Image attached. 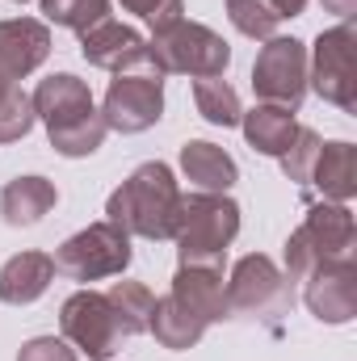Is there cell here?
<instances>
[{
    "label": "cell",
    "instance_id": "603a6c76",
    "mask_svg": "<svg viewBox=\"0 0 357 361\" xmlns=\"http://www.w3.org/2000/svg\"><path fill=\"white\" fill-rule=\"evenodd\" d=\"M193 105L210 126H240V92L231 89L223 76H206L193 80Z\"/></svg>",
    "mask_w": 357,
    "mask_h": 361
},
{
    "label": "cell",
    "instance_id": "2e32d148",
    "mask_svg": "<svg viewBox=\"0 0 357 361\" xmlns=\"http://www.w3.org/2000/svg\"><path fill=\"white\" fill-rule=\"evenodd\" d=\"M51 281H55V261L47 252H17L0 265V302L30 307L34 298L47 294Z\"/></svg>",
    "mask_w": 357,
    "mask_h": 361
},
{
    "label": "cell",
    "instance_id": "83f0119b",
    "mask_svg": "<svg viewBox=\"0 0 357 361\" xmlns=\"http://www.w3.org/2000/svg\"><path fill=\"white\" fill-rule=\"evenodd\" d=\"M122 8L135 13V17H143L152 25V34L177 25L181 17H185V0H122Z\"/></svg>",
    "mask_w": 357,
    "mask_h": 361
},
{
    "label": "cell",
    "instance_id": "ba28073f",
    "mask_svg": "<svg viewBox=\"0 0 357 361\" xmlns=\"http://www.w3.org/2000/svg\"><path fill=\"white\" fill-rule=\"evenodd\" d=\"M164 114V80L160 72H118L101 101L105 130L118 135H143Z\"/></svg>",
    "mask_w": 357,
    "mask_h": 361
},
{
    "label": "cell",
    "instance_id": "7a4b0ae2",
    "mask_svg": "<svg viewBox=\"0 0 357 361\" xmlns=\"http://www.w3.org/2000/svg\"><path fill=\"white\" fill-rule=\"evenodd\" d=\"M177 206H181V189H177L173 169L160 164V160H152V164H139L131 177L109 193L105 214L126 235H139V240H173Z\"/></svg>",
    "mask_w": 357,
    "mask_h": 361
},
{
    "label": "cell",
    "instance_id": "ffe728a7",
    "mask_svg": "<svg viewBox=\"0 0 357 361\" xmlns=\"http://www.w3.org/2000/svg\"><path fill=\"white\" fill-rule=\"evenodd\" d=\"M240 126H244L248 147L261 152V156H273V160H277V156L294 143V135H298L294 114L282 109V105H257V109L240 114Z\"/></svg>",
    "mask_w": 357,
    "mask_h": 361
},
{
    "label": "cell",
    "instance_id": "277c9868",
    "mask_svg": "<svg viewBox=\"0 0 357 361\" xmlns=\"http://www.w3.org/2000/svg\"><path fill=\"white\" fill-rule=\"evenodd\" d=\"M353 244H357L353 210L345 202H315L307 210L303 227L290 231V240H286V277L303 281L320 265L353 261Z\"/></svg>",
    "mask_w": 357,
    "mask_h": 361
},
{
    "label": "cell",
    "instance_id": "d6986e66",
    "mask_svg": "<svg viewBox=\"0 0 357 361\" xmlns=\"http://www.w3.org/2000/svg\"><path fill=\"white\" fill-rule=\"evenodd\" d=\"M311 185L324 193V202H349L357 193V147L337 139V143H320Z\"/></svg>",
    "mask_w": 357,
    "mask_h": 361
},
{
    "label": "cell",
    "instance_id": "f1b7e54d",
    "mask_svg": "<svg viewBox=\"0 0 357 361\" xmlns=\"http://www.w3.org/2000/svg\"><path fill=\"white\" fill-rule=\"evenodd\" d=\"M17 361H76V349L68 341H55V336H34L21 345Z\"/></svg>",
    "mask_w": 357,
    "mask_h": 361
},
{
    "label": "cell",
    "instance_id": "484cf974",
    "mask_svg": "<svg viewBox=\"0 0 357 361\" xmlns=\"http://www.w3.org/2000/svg\"><path fill=\"white\" fill-rule=\"evenodd\" d=\"M227 17L244 38H261V42L277 38V25H282L269 0H227Z\"/></svg>",
    "mask_w": 357,
    "mask_h": 361
},
{
    "label": "cell",
    "instance_id": "5bb4252c",
    "mask_svg": "<svg viewBox=\"0 0 357 361\" xmlns=\"http://www.w3.org/2000/svg\"><path fill=\"white\" fill-rule=\"evenodd\" d=\"M51 55V30L38 17H8L0 21V72L8 80H21L38 72Z\"/></svg>",
    "mask_w": 357,
    "mask_h": 361
},
{
    "label": "cell",
    "instance_id": "8992f818",
    "mask_svg": "<svg viewBox=\"0 0 357 361\" xmlns=\"http://www.w3.org/2000/svg\"><path fill=\"white\" fill-rule=\"evenodd\" d=\"M307 89H315L328 105L353 114L357 109V30L341 21L324 30L307 55Z\"/></svg>",
    "mask_w": 357,
    "mask_h": 361
},
{
    "label": "cell",
    "instance_id": "7c38bea8",
    "mask_svg": "<svg viewBox=\"0 0 357 361\" xmlns=\"http://www.w3.org/2000/svg\"><path fill=\"white\" fill-rule=\"evenodd\" d=\"M303 302L320 324H349L357 315V265L332 261L303 277Z\"/></svg>",
    "mask_w": 357,
    "mask_h": 361
},
{
    "label": "cell",
    "instance_id": "30bf717a",
    "mask_svg": "<svg viewBox=\"0 0 357 361\" xmlns=\"http://www.w3.org/2000/svg\"><path fill=\"white\" fill-rule=\"evenodd\" d=\"M223 294H227V315H282L294 302L290 277L261 252L236 261Z\"/></svg>",
    "mask_w": 357,
    "mask_h": 361
},
{
    "label": "cell",
    "instance_id": "6da1fadb",
    "mask_svg": "<svg viewBox=\"0 0 357 361\" xmlns=\"http://www.w3.org/2000/svg\"><path fill=\"white\" fill-rule=\"evenodd\" d=\"M30 101H34V118H42V126H47L51 147L59 156H68V160L92 156L109 135L105 122H101V109L92 105L89 85L80 76H72V72L47 76Z\"/></svg>",
    "mask_w": 357,
    "mask_h": 361
},
{
    "label": "cell",
    "instance_id": "ac0fdd59",
    "mask_svg": "<svg viewBox=\"0 0 357 361\" xmlns=\"http://www.w3.org/2000/svg\"><path fill=\"white\" fill-rule=\"evenodd\" d=\"M59 202V189L47 177H17L0 189V214L8 227H34L42 223Z\"/></svg>",
    "mask_w": 357,
    "mask_h": 361
},
{
    "label": "cell",
    "instance_id": "4dcf8cb0",
    "mask_svg": "<svg viewBox=\"0 0 357 361\" xmlns=\"http://www.w3.org/2000/svg\"><path fill=\"white\" fill-rule=\"evenodd\" d=\"M324 8H328V13H337L341 21H353V13H357V0H324Z\"/></svg>",
    "mask_w": 357,
    "mask_h": 361
},
{
    "label": "cell",
    "instance_id": "cb8c5ba5",
    "mask_svg": "<svg viewBox=\"0 0 357 361\" xmlns=\"http://www.w3.org/2000/svg\"><path fill=\"white\" fill-rule=\"evenodd\" d=\"M34 101L21 92L17 80H8L0 72V143H17L34 130Z\"/></svg>",
    "mask_w": 357,
    "mask_h": 361
},
{
    "label": "cell",
    "instance_id": "4fadbf2b",
    "mask_svg": "<svg viewBox=\"0 0 357 361\" xmlns=\"http://www.w3.org/2000/svg\"><path fill=\"white\" fill-rule=\"evenodd\" d=\"M80 55L89 59L92 68H105V72H131V68H147V72H156L152 63H147V42H143V34L139 30H131V25H122V21H101V25H92L80 34Z\"/></svg>",
    "mask_w": 357,
    "mask_h": 361
},
{
    "label": "cell",
    "instance_id": "8fae6325",
    "mask_svg": "<svg viewBox=\"0 0 357 361\" xmlns=\"http://www.w3.org/2000/svg\"><path fill=\"white\" fill-rule=\"evenodd\" d=\"M59 328H63V341L76 353H89L92 361H109L118 353V345L126 341L109 298L97 294V290H76L59 307Z\"/></svg>",
    "mask_w": 357,
    "mask_h": 361
},
{
    "label": "cell",
    "instance_id": "7402d4cb",
    "mask_svg": "<svg viewBox=\"0 0 357 361\" xmlns=\"http://www.w3.org/2000/svg\"><path fill=\"white\" fill-rule=\"evenodd\" d=\"M105 298H109V307H114V315H118L122 336H139V332H147L156 298H152V290H147L143 281H114V286L105 290Z\"/></svg>",
    "mask_w": 357,
    "mask_h": 361
},
{
    "label": "cell",
    "instance_id": "1f68e13d",
    "mask_svg": "<svg viewBox=\"0 0 357 361\" xmlns=\"http://www.w3.org/2000/svg\"><path fill=\"white\" fill-rule=\"evenodd\" d=\"M17 4H25V0H17Z\"/></svg>",
    "mask_w": 357,
    "mask_h": 361
},
{
    "label": "cell",
    "instance_id": "52a82bcc",
    "mask_svg": "<svg viewBox=\"0 0 357 361\" xmlns=\"http://www.w3.org/2000/svg\"><path fill=\"white\" fill-rule=\"evenodd\" d=\"M51 261H55V273H63L72 281L118 277L131 265V235L105 219V223H92L85 231H76L72 240H63Z\"/></svg>",
    "mask_w": 357,
    "mask_h": 361
},
{
    "label": "cell",
    "instance_id": "3957f363",
    "mask_svg": "<svg viewBox=\"0 0 357 361\" xmlns=\"http://www.w3.org/2000/svg\"><path fill=\"white\" fill-rule=\"evenodd\" d=\"M240 235V206L227 193H181L173 240L181 265H223L231 240Z\"/></svg>",
    "mask_w": 357,
    "mask_h": 361
},
{
    "label": "cell",
    "instance_id": "9c48e42d",
    "mask_svg": "<svg viewBox=\"0 0 357 361\" xmlns=\"http://www.w3.org/2000/svg\"><path fill=\"white\" fill-rule=\"evenodd\" d=\"M253 92L261 105L294 114L307 97V47L298 38H269L253 63Z\"/></svg>",
    "mask_w": 357,
    "mask_h": 361
},
{
    "label": "cell",
    "instance_id": "e0dca14e",
    "mask_svg": "<svg viewBox=\"0 0 357 361\" xmlns=\"http://www.w3.org/2000/svg\"><path fill=\"white\" fill-rule=\"evenodd\" d=\"M181 173H185L189 185H198L202 193H227L240 180L236 160L219 143H206V139H189L181 147Z\"/></svg>",
    "mask_w": 357,
    "mask_h": 361
},
{
    "label": "cell",
    "instance_id": "44dd1931",
    "mask_svg": "<svg viewBox=\"0 0 357 361\" xmlns=\"http://www.w3.org/2000/svg\"><path fill=\"white\" fill-rule=\"evenodd\" d=\"M147 332H152L164 349H193V345L206 336V324H202L185 302H177L173 294H164V298L152 307V324H147Z\"/></svg>",
    "mask_w": 357,
    "mask_h": 361
},
{
    "label": "cell",
    "instance_id": "5b68a950",
    "mask_svg": "<svg viewBox=\"0 0 357 361\" xmlns=\"http://www.w3.org/2000/svg\"><path fill=\"white\" fill-rule=\"evenodd\" d=\"M147 63L160 76H193V80H206V76H223L227 72L231 47L210 25H198V21H185L181 17L177 25L152 34Z\"/></svg>",
    "mask_w": 357,
    "mask_h": 361
},
{
    "label": "cell",
    "instance_id": "d4e9b609",
    "mask_svg": "<svg viewBox=\"0 0 357 361\" xmlns=\"http://www.w3.org/2000/svg\"><path fill=\"white\" fill-rule=\"evenodd\" d=\"M38 8H42L47 21H55L63 30H76V34L109 21V0H38Z\"/></svg>",
    "mask_w": 357,
    "mask_h": 361
},
{
    "label": "cell",
    "instance_id": "9a60e30c",
    "mask_svg": "<svg viewBox=\"0 0 357 361\" xmlns=\"http://www.w3.org/2000/svg\"><path fill=\"white\" fill-rule=\"evenodd\" d=\"M177 302H185L206 328L227 319V294H223V265H181L169 290Z\"/></svg>",
    "mask_w": 357,
    "mask_h": 361
},
{
    "label": "cell",
    "instance_id": "4316f807",
    "mask_svg": "<svg viewBox=\"0 0 357 361\" xmlns=\"http://www.w3.org/2000/svg\"><path fill=\"white\" fill-rule=\"evenodd\" d=\"M320 143H324V139H320L311 126H298L294 143L277 156V160H282V173H286V180H294V185H311V169H315Z\"/></svg>",
    "mask_w": 357,
    "mask_h": 361
},
{
    "label": "cell",
    "instance_id": "f546056e",
    "mask_svg": "<svg viewBox=\"0 0 357 361\" xmlns=\"http://www.w3.org/2000/svg\"><path fill=\"white\" fill-rule=\"evenodd\" d=\"M269 4H273V13H277L282 21H286V17H298V13L307 8V0H269Z\"/></svg>",
    "mask_w": 357,
    "mask_h": 361
}]
</instances>
